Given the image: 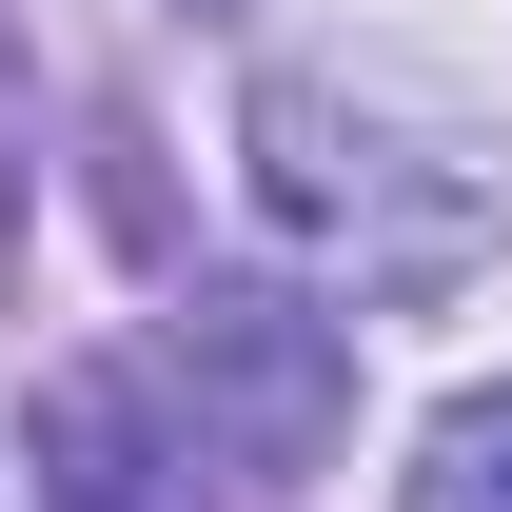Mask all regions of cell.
<instances>
[{"instance_id":"cell-2","label":"cell","mask_w":512,"mask_h":512,"mask_svg":"<svg viewBox=\"0 0 512 512\" xmlns=\"http://www.w3.org/2000/svg\"><path fill=\"white\" fill-rule=\"evenodd\" d=\"M178 375H197V414H217L256 473H316L335 414H355V355H335V316H296V296H197Z\"/></svg>"},{"instance_id":"cell-4","label":"cell","mask_w":512,"mask_h":512,"mask_svg":"<svg viewBox=\"0 0 512 512\" xmlns=\"http://www.w3.org/2000/svg\"><path fill=\"white\" fill-rule=\"evenodd\" d=\"M394 512H512V375H493V394H453L434 434H414Z\"/></svg>"},{"instance_id":"cell-3","label":"cell","mask_w":512,"mask_h":512,"mask_svg":"<svg viewBox=\"0 0 512 512\" xmlns=\"http://www.w3.org/2000/svg\"><path fill=\"white\" fill-rule=\"evenodd\" d=\"M40 512H197V473H178L138 375H99V355L40 375Z\"/></svg>"},{"instance_id":"cell-1","label":"cell","mask_w":512,"mask_h":512,"mask_svg":"<svg viewBox=\"0 0 512 512\" xmlns=\"http://www.w3.org/2000/svg\"><path fill=\"white\" fill-rule=\"evenodd\" d=\"M256 217L296 256H335L355 296H453L473 256H493V158L473 138H414L375 99H335V79H256Z\"/></svg>"}]
</instances>
